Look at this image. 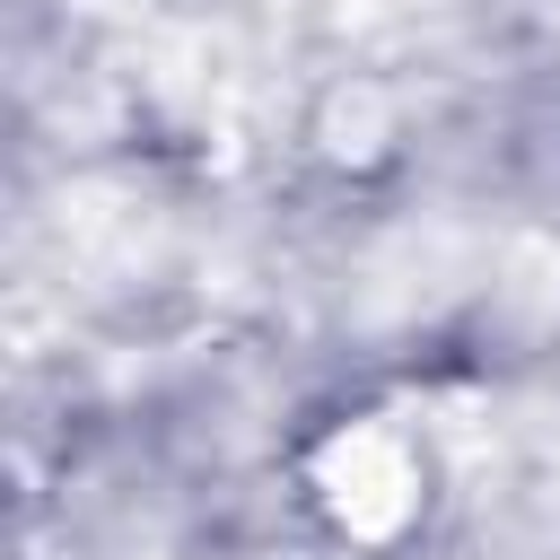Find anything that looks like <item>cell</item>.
I'll use <instances>...</instances> for the list:
<instances>
[{
	"mask_svg": "<svg viewBox=\"0 0 560 560\" xmlns=\"http://www.w3.org/2000/svg\"><path fill=\"white\" fill-rule=\"evenodd\" d=\"M315 490H324V508H332L359 542H385V534H402L411 508H420V455H411L385 420H350V429L324 438Z\"/></svg>",
	"mask_w": 560,
	"mask_h": 560,
	"instance_id": "1",
	"label": "cell"
},
{
	"mask_svg": "<svg viewBox=\"0 0 560 560\" xmlns=\"http://www.w3.org/2000/svg\"><path fill=\"white\" fill-rule=\"evenodd\" d=\"M61 245L88 271H131L149 254V210L131 192H70L61 201Z\"/></svg>",
	"mask_w": 560,
	"mask_h": 560,
	"instance_id": "2",
	"label": "cell"
},
{
	"mask_svg": "<svg viewBox=\"0 0 560 560\" xmlns=\"http://www.w3.org/2000/svg\"><path fill=\"white\" fill-rule=\"evenodd\" d=\"M88 9H131V0H88Z\"/></svg>",
	"mask_w": 560,
	"mask_h": 560,
	"instance_id": "3",
	"label": "cell"
}]
</instances>
